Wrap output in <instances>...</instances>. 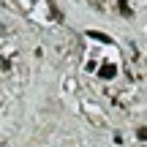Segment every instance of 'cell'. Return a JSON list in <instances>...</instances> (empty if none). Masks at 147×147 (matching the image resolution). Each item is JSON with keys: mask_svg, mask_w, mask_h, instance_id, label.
Listing matches in <instances>:
<instances>
[{"mask_svg": "<svg viewBox=\"0 0 147 147\" xmlns=\"http://www.w3.org/2000/svg\"><path fill=\"white\" fill-rule=\"evenodd\" d=\"M101 79H115V74H117V68H115V65H112V63H104V65H101Z\"/></svg>", "mask_w": 147, "mask_h": 147, "instance_id": "obj_1", "label": "cell"}, {"mask_svg": "<svg viewBox=\"0 0 147 147\" xmlns=\"http://www.w3.org/2000/svg\"><path fill=\"white\" fill-rule=\"evenodd\" d=\"M87 36L93 38V41H101V44H112V38L106 36V33H101V30H87Z\"/></svg>", "mask_w": 147, "mask_h": 147, "instance_id": "obj_2", "label": "cell"}, {"mask_svg": "<svg viewBox=\"0 0 147 147\" xmlns=\"http://www.w3.org/2000/svg\"><path fill=\"white\" fill-rule=\"evenodd\" d=\"M117 11H120L123 16H131V14H134V11H131V5H128L125 0H120V3H117Z\"/></svg>", "mask_w": 147, "mask_h": 147, "instance_id": "obj_3", "label": "cell"}, {"mask_svg": "<svg viewBox=\"0 0 147 147\" xmlns=\"http://www.w3.org/2000/svg\"><path fill=\"white\" fill-rule=\"evenodd\" d=\"M136 136L142 139V142H147V128H139V131H136Z\"/></svg>", "mask_w": 147, "mask_h": 147, "instance_id": "obj_4", "label": "cell"}]
</instances>
